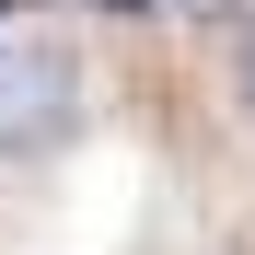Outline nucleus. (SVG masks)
<instances>
[{"instance_id":"f257e3e1","label":"nucleus","mask_w":255,"mask_h":255,"mask_svg":"<svg viewBox=\"0 0 255 255\" xmlns=\"http://www.w3.org/2000/svg\"><path fill=\"white\" fill-rule=\"evenodd\" d=\"M81 58L58 35H0V162H47L81 128Z\"/></svg>"},{"instance_id":"f03ea898","label":"nucleus","mask_w":255,"mask_h":255,"mask_svg":"<svg viewBox=\"0 0 255 255\" xmlns=\"http://www.w3.org/2000/svg\"><path fill=\"white\" fill-rule=\"evenodd\" d=\"M232 93H244V116H255V12L232 23Z\"/></svg>"},{"instance_id":"7ed1b4c3","label":"nucleus","mask_w":255,"mask_h":255,"mask_svg":"<svg viewBox=\"0 0 255 255\" xmlns=\"http://www.w3.org/2000/svg\"><path fill=\"white\" fill-rule=\"evenodd\" d=\"M162 12H174V23H244L255 0H162Z\"/></svg>"}]
</instances>
